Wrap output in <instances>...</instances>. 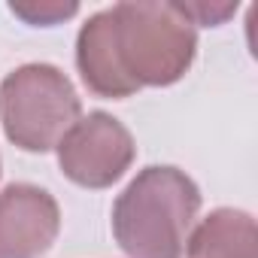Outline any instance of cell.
Here are the masks:
<instances>
[{
  "label": "cell",
  "instance_id": "1",
  "mask_svg": "<svg viewBox=\"0 0 258 258\" xmlns=\"http://www.w3.org/2000/svg\"><path fill=\"white\" fill-rule=\"evenodd\" d=\"M201 210L195 179L170 164H152L131 179L112 207L115 243L131 258H185Z\"/></svg>",
  "mask_w": 258,
  "mask_h": 258
},
{
  "label": "cell",
  "instance_id": "2",
  "mask_svg": "<svg viewBox=\"0 0 258 258\" xmlns=\"http://www.w3.org/2000/svg\"><path fill=\"white\" fill-rule=\"evenodd\" d=\"M124 73L143 85L179 82L198 55V31L167 0H127L109 10Z\"/></svg>",
  "mask_w": 258,
  "mask_h": 258
},
{
  "label": "cell",
  "instance_id": "3",
  "mask_svg": "<svg viewBox=\"0 0 258 258\" xmlns=\"http://www.w3.org/2000/svg\"><path fill=\"white\" fill-rule=\"evenodd\" d=\"M82 118V103L52 64H25L0 82V121L10 143L25 152H49Z\"/></svg>",
  "mask_w": 258,
  "mask_h": 258
},
{
  "label": "cell",
  "instance_id": "4",
  "mask_svg": "<svg viewBox=\"0 0 258 258\" xmlns=\"http://www.w3.org/2000/svg\"><path fill=\"white\" fill-rule=\"evenodd\" d=\"M64 176L82 188H109L134 164L131 131L109 112H88L55 146Z\"/></svg>",
  "mask_w": 258,
  "mask_h": 258
},
{
  "label": "cell",
  "instance_id": "5",
  "mask_svg": "<svg viewBox=\"0 0 258 258\" xmlns=\"http://www.w3.org/2000/svg\"><path fill=\"white\" fill-rule=\"evenodd\" d=\"M61 228L58 201L31 182H13L0 191V258H40Z\"/></svg>",
  "mask_w": 258,
  "mask_h": 258
},
{
  "label": "cell",
  "instance_id": "6",
  "mask_svg": "<svg viewBox=\"0 0 258 258\" xmlns=\"http://www.w3.org/2000/svg\"><path fill=\"white\" fill-rule=\"evenodd\" d=\"M76 67L88 91L97 97H131L137 94V82L124 73L118 49H115V28H112V13H94L76 37Z\"/></svg>",
  "mask_w": 258,
  "mask_h": 258
},
{
  "label": "cell",
  "instance_id": "7",
  "mask_svg": "<svg viewBox=\"0 0 258 258\" xmlns=\"http://www.w3.org/2000/svg\"><path fill=\"white\" fill-rule=\"evenodd\" d=\"M185 258H258V228L243 210H213L188 234Z\"/></svg>",
  "mask_w": 258,
  "mask_h": 258
},
{
  "label": "cell",
  "instance_id": "8",
  "mask_svg": "<svg viewBox=\"0 0 258 258\" xmlns=\"http://www.w3.org/2000/svg\"><path fill=\"white\" fill-rule=\"evenodd\" d=\"M10 10L28 25H58L79 13L76 4H10Z\"/></svg>",
  "mask_w": 258,
  "mask_h": 258
},
{
  "label": "cell",
  "instance_id": "9",
  "mask_svg": "<svg viewBox=\"0 0 258 258\" xmlns=\"http://www.w3.org/2000/svg\"><path fill=\"white\" fill-rule=\"evenodd\" d=\"M179 10H182V16L191 25H222V22H228L237 13V4H222V7H213V4H179Z\"/></svg>",
  "mask_w": 258,
  "mask_h": 258
}]
</instances>
